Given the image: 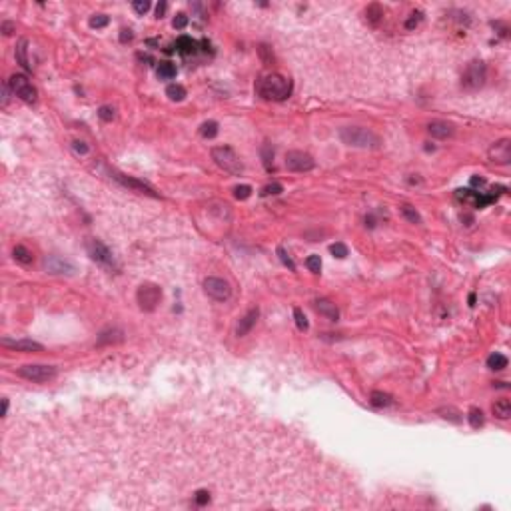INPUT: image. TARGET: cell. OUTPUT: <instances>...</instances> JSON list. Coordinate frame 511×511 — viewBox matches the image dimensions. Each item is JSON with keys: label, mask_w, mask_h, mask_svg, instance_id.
Returning <instances> with one entry per match:
<instances>
[{"label": "cell", "mask_w": 511, "mask_h": 511, "mask_svg": "<svg viewBox=\"0 0 511 511\" xmlns=\"http://www.w3.org/2000/svg\"><path fill=\"white\" fill-rule=\"evenodd\" d=\"M204 292L216 302H226L232 295V288L222 278H206L204 280Z\"/></svg>", "instance_id": "30bf717a"}, {"label": "cell", "mask_w": 511, "mask_h": 511, "mask_svg": "<svg viewBox=\"0 0 511 511\" xmlns=\"http://www.w3.org/2000/svg\"><path fill=\"white\" fill-rule=\"evenodd\" d=\"M284 192V186L278 184V182H274V184H268L262 188V196H278Z\"/></svg>", "instance_id": "836d02e7"}, {"label": "cell", "mask_w": 511, "mask_h": 511, "mask_svg": "<svg viewBox=\"0 0 511 511\" xmlns=\"http://www.w3.org/2000/svg\"><path fill=\"white\" fill-rule=\"evenodd\" d=\"M278 254H280V260L284 262V266H288V268H290L292 272H295V264L292 262V258H290V256H288V252H286L284 248H278Z\"/></svg>", "instance_id": "ee69618b"}, {"label": "cell", "mask_w": 511, "mask_h": 511, "mask_svg": "<svg viewBox=\"0 0 511 511\" xmlns=\"http://www.w3.org/2000/svg\"><path fill=\"white\" fill-rule=\"evenodd\" d=\"M186 24H188V16H186L184 12H178V14L174 16V20H172V26L178 28V30H182V28H186Z\"/></svg>", "instance_id": "60d3db41"}, {"label": "cell", "mask_w": 511, "mask_h": 511, "mask_svg": "<svg viewBox=\"0 0 511 511\" xmlns=\"http://www.w3.org/2000/svg\"><path fill=\"white\" fill-rule=\"evenodd\" d=\"M176 50L182 52V54H194V52H198V42L190 36H180L176 40Z\"/></svg>", "instance_id": "d6986e66"}, {"label": "cell", "mask_w": 511, "mask_h": 511, "mask_svg": "<svg viewBox=\"0 0 511 511\" xmlns=\"http://www.w3.org/2000/svg\"><path fill=\"white\" fill-rule=\"evenodd\" d=\"M132 38H134V32H132L130 28H122V30H120V42H122V44H126V42H132Z\"/></svg>", "instance_id": "f6af8a7d"}, {"label": "cell", "mask_w": 511, "mask_h": 511, "mask_svg": "<svg viewBox=\"0 0 511 511\" xmlns=\"http://www.w3.org/2000/svg\"><path fill=\"white\" fill-rule=\"evenodd\" d=\"M8 86H10V90H12V94H14L16 98H20V100L26 102V104H34L36 98H38L36 88L32 86V82H30L28 76H24V74H12V76L8 78Z\"/></svg>", "instance_id": "5b68a950"}, {"label": "cell", "mask_w": 511, "mask_h": 511, "mask_svg": "<svg viewBox=\"0 0 511 511\" xmlns=\"http://www.w3.org/2000/svg\"><path fill=\"white\" fill-rule=\"evenodd\" d=\"M250 196H252V186L242 184V186L234 188V198H236V200H248Z\"/></svg>", "instance_id": "1f68e13d"}, {"label": "cell", "mask_w": 511, "mask_h": 511, "mask_svg": "<svg viewBox=\"0 0 511 511\" xmlns=\"http://www.w3.org/2000/svg\"><path fill=\"white\" fill-rule=\"evenodd\" d=\"M44 268L48 270V274H74V266L66 260L58 258V256H50V258L44 260Z\"/></svg>", "instance_id": "2e32d148"}, {"label": "cell", "mask_w": 511, "mask_h": 511, "mask_svg": "<svg viewBox=\"0 0 511 511\" xmlns=\"http://www.w3.org/2000/svg\"><path fill=\"white\" fill-rule=\"evenodd\" d=\"M467 421H470V425H472L473 430H479L481 425H483V421H485L483 412H481L479 408H472L470 413H467Z\"/></svg>", "instance_id": "83f0119b"}, {"label": "cell", "mask_w": 511, "mask_h": 511, "mask_svg": "<svg viewBox=\"0 0 511 511\" xmlns=\"http://www.w3.org/2000/svg\"><path fill=\"white\" fill-rule=\"evenodd\" d=\"M110 176L118 182V184H122L124 188H130V190H136V192H140V194H146V196H152V198H158V194L156 192L148 186V184H144V182H140V180H136V178H130V176H126V174H120V172H116V170H110Z\"/></svg>", "instance_id": "8fae6325"}, {"label": "cell", "mask_w": 511, "mask_h": 511, "mask_svg": "<svg viewBox=\"0 0 511 511\" xmlns=\"http://www.w3.org/2000/svg\"><path fill=\"white\" fill-rule=\"evenodd\" d=\"M262 156H264V164H266V168L270 170V168H272V158H274V150H272V146H270V144H266V146L262 148Z\"/></svg>", "instance_id": "b9f144b4"}, {"label": "cell", "mask_w": 511, "mask_h": 511, "mask_svg": "<svg viewBox=\"0 0 511 511\" xmlns=\"http://www.w3.org/2000/svg\"><path fill=\"white\" fill-rule=\"evenodd\" d=\"M12 258H14L18 264L28 266V264L34 262V254H32L26 246H14V250H12Z\"/></svg>", "instance_id": "ffe728a7"}, {"label": "cell", "mask_w": 511, "mask_h": 511, "mask_svg": "<svg viewBox=\"0 0 511 511\" xmlns=\"http://www.w3.org/2000/svg\"><path fill=\"white\" fill-rule=\"evenodd\" d=\"M28 46V40L26 38H20L18 40V44H16V60H18V64L22 68H26V70H30L32 66H30V62H28V56H26V48Z\"/></svg>", "instance_id": "44dd1931"}, {"label": "cell", "mask_w": 511, "mask_h": 511, "mask_svg": "<svg viewBox=\"0 0 511 511\" xmlns=\"http://www.w3.org/2000/svg\"><path fill=\"white\" fill-rule=\"evenodd\" d=\"M470 306H475V294H470Z\"/></svg>", "instance_id": "816d5d0a"}, {"label": "cell", "mask_w": 511, "mask_h": 511, "mask_svg": "<svg viewBox=\"0 0 511 511\" xmlns=\"http://www.w3.org/2000/svg\"><path fill=\"white\" fill-rule=\"evenodd\" d=\"M421 20H423V12H421V10H415V12H412V14H410V18L406 20V28H408V30H413V28H415V26L421 22Z\"/></svg>", "instance_id": "e575fe53"}, {"label": "cell", "mask_w": 511, "mask_h": 511, "mask_svg": "<svg viewBox=\"0 0 511 511\" xmlns=\"http://www.w3.org/2000/svg\"><path fill=\"white\" fill-rule=\"evenodd\" d=\"M392 395L390 393H383V392H372L370 393V403L373 408H388L392 406Z\"/></svg>", "instance_id": "7402d4cb"}, {"label": "cell", "mask_w": 511, "mask_h": 511, "mask_svg": "<svg viewBox=\"0 0 511 511\" xmlns=\"http://www.w3.org/2000/svg\"><path fill=\"white\" fill-rule=\"evenodd\" d=\"M258 94L270 102H284L292 94V80L278 72L266 74L258 82Z\"/></svg>", "instance_id": "6da1fadb"}, {"label": "cell", "mask_w": 511, "mask_h": 511, "mask_svg": "<svg viewBox=\"0 0 511 511\" xmlns=\"http://www.w3.org/2000/svg\"><path fill=\"white\" fill-rule=\"evenodd\" d=\"M12 30H14V24H12V22H4V24H2V32H4V34H12Z\"/></svg>", "instance_id": "c3c4849f"}, {"label": "cell", "mask_w": 511, "mask_h": 511, "mask_svg": "<svg viewBox=\"0 0 511 511\" xmlns=\"http://www.w3.org/2000/svg\"><path fill=\"white\" fill-rule=\"evenodd\" d=\"M6 413H8V399L4 397V399H2V417H4Z\"/></svg>", "instance_id": "f907efd6"}, {"label": "cell", "mask_w": 511, "mask_h": 511, "mask_svg": "<svg viewBox=\"0 0 511 511\" xmlns=\"http://www.w3.org/2000/svg\"><path fill=\"white\" fill-rule=\"evenodd\" d=\"M200 134H202V138H206V140L216 138V136H218V122H214V120L204 122V124L200 126Z\"/></svg>", "instance_id": "4316f807"}, {"label": "cell", "mask_w": 511, "mask_h": 511, "mask_svg": "<svg viewBox=\"0 0 511 511\" xmlns=\"http://www.w3.org/2000/svg\"><path fill=\"white\" fill-rule=\"evenodd\" d=\"M86 252H88V256H90V258H92L96 264H100V266H104V268H116L112 252L106 248L100 240L90 238V240L86 242Z\"/></svg>", "instance_id": "ba28073f"}, {"label": "cell", "mask_w": 511, "mask_h": 511, "mask_svg": "<svg viewBox=\"0 0 511 511\" xmlns=\"http://www.w3.org/2000/svg\"><path fill=\"white\" fill-rule=\"evenodd\" d=\"M489 160L493 164H499V166H507L511 162V140L501 138L499 142H495L491 148H489Z\"/></svg>", "instance_id": "7c38bea8"}, {"label": "cell", "mask_w": 511, "mask_h": 511, "mask_svg": "<svg viewBox=\"0 0 511 511\" xmlns=\"http://www.w3.org/2000/svg\"><path fill=\"white\" fill-rule=\"evenodd\" d=\"M315 166V160L302 150H290L286 154V168L292 172H310Z\"/></svg>", "instance_id": "9c48e42d"}, {"label": "cell", "mask_w": 511, "mask_h": 511, "mask_svg": "<svg viewBox=\"0 0 511 511\" xmlns=\"http://www.w3.org/2000/svg\"><path fill=\"white\" fill-rule=\"evenodd\" d=\"M72 150L78 154V156H86L90 152V146L86 142H82V140H74L72 142Z\"/></svg>", "instance_id": "f35d334b"}, {"label": "cell", "mask_w": 511, "mask_h": 511, "mask_svg": "<svg viewBox=\"0 0 511 511\" xmlns=\"http://www.w3.org/2000/svg\"><path fill=\"white\" fill-rule=\"evenodd\" d=\"M136 300L144 312H154L162 300V288L156 284H142L136 292Z\"/></svg>", "instance_id": "52a82bcc"}, {"label": "cell", "mask_w": 511, "mask_h": 511, "mask_svg": "<svg viewBox=\"0 0 511 511\" xmlns=\"http://www.w3.org/2000/svg\"><path fill=\"white\" fill-rule=\"evenodd\" d=\"M428 132H430L433 138H437V140H447V138H452V136L455 134V128H453V124H450V122L433 120V122L428 124Z\"/></svg>", "instance_id": "5bb4252c"}, {"label": "cell", "mask_w": 511, "mask_h": 511, "mask_svg": "<svg viewBox=\"0 0 511 511\" xmlns=\"http://www.w3.org/2000/svg\"><path fill=\"white\" fill-rule=\"evenodd\" d=\"M339 138L346 146H352V148H364V150H375L379 148L383 142L381 138L370 130V128H364V126H346L339 130Z\"/></svg>", "instance_id": "7a4b0ae2"}, {"label": "cell", "mask_w": 511, "mask_h": 511, "mask_svg": "<svg viewBox=\"0 0 511 511\" xmlns=\"http://www.w3.org/2000/svg\"><path fill=\"white\" fill-rule=\"evenodd\" d=\"M212 160H214L224 172L228 174H234L238 176L244 172V164L240 160V156L232 150L228 146H218V148H212Z\"/></svg>", "instance_id": "277c9868"}, {"label": "cell", "mask_w": 511, "mask_h": 511, "mask_svg": "<svg viewBox=\"0 0 511 511\" xmlns=\"http://www.w3.org/2000/svg\"><path fill=\"white\" fill-rule=\"evenodd\" d=\"M132 8L138 14H146L148 10H150V2H148V0H136V2H132Z\"/></svg>", "instance_id": "7bdbcfd3"}, {"label": "cell", "mask_w": 511, "mask_h": 511, "mask_svg": "<svg viewBox=\"0 0 511 511\" xmlns=\"http://www.w3.org/2000/svg\"><path fill=\"white\" fill-rule=\"evenodd\" d=\"M401 214H403V218H406L408 222H412V224H421V216H419V212H417L413 206H410V204L401 206Z\"/></svg>", "instance_id": "f546056e"}, {"label": "cell", "mask_w": 511, "mask_h": 511, "mask_svg": "<svg viewBox=\"0 0 511 511\" xmlns=\"http://www.w3.org/2000/svg\"><path fill=\"white\" fill-rule=\"evenodd\" d=\"M330 252L335 256V258H339V260H344L346 256H348V246L346 244H342V242H335L332 248H330Z\"/></svg>", "instance_id": "8d00e7d4"}, {"label": "cell", "mask_w": 511, "mask_h": 511, "mask_svg": "<svg viewBox=\"0 0 511 511\" xmlns=\"http://www.w3.org/2000/svg\"><path fill=\"white\" fill-rule=\"evenodd\" d=\"M16 373L20 377H24L34 383H44L56 377V368L54 366H44V364H26L22 368H18Z\"/></svg>", "instance_id": "8992f818"}, {"label": "cell", "mask_w": 511, "mask_h": 511, "mask_svg": "<svg viewBox=\"0 0 511 511\" xmlns=\"http://www.w3.org/2000/svg\"><path fill=\"white\" fill-rule=\"evenodd\" d=\"M194 501H196V505H208V501H210V491L208 489H198L196 491V495H194Z\"/></svg>", "instance_id": "ab89813d"}, {"label": "cell", "mask_w": 511, "mask_h": 511, "mask_svg": "<svg viewBox=\"0 0 511 511\" xmlns=\"http://www.w3.org/2000/svg\"><path fill=\"white\" fill-rule=\"evenodd\" d=\"M294 317H295V326L300 328L302 332H306V330L310 328V324H308V317H306V314H304L300 308H294Z\"/></svg>", "instance_id": "4dcf8cb0"}, {"label": "cell", "mask_w": 511, "mask_h": 511, "mask_svg": "<svg viewBox=\"0 0 511 511\" xmlns=\"http://www.w3.org/2000/svg\"><path fill=\"white\" fill-rule=\"evenodd\" d=\"M108 22H110V18L106 14H94L90 18V26L92 28H104V26H108Z\"/></svg>", "instance_id": "d590c367"}, {"label": "cell", "mask_w": 511, "mask_h": 511, "mask_svg": "<svg viewBox=\"0 0 511 511\" xmlns=\"http://www.w3.org/2000/svg\"><path fill=\"white\" fill-rule=\"evenodd\" d=\"M116 342H122V332H120V330H106V332H102L100 337H98V346L116 344Z\"/></svg>", "instance_id": "d4e9b609"}, {"label": "cell", "mask_w": 511, "mask_h": 511, "mask_svg": "<svg viewBox=\"0 0 511 511\" xmlns=\"http://www.w3.org/2000/svg\"><path fill=\"white\" fill-rule=\"evenodd\" d=\"M366 18H368V22L372 26H377L381 20H383V8L379 4H370L366 8Z\"/></svg>", "instance_id": "603a6c76"}, {"label": "cell", "mask_w": 511, "mask_h": 511, "mask_svg": "<svg viewBox=\"0 0 511 511\" xmlns=\"http://www.w3.org/2000/svg\"><path fill=\"white\" fill-rule=\"evenodd\" d=\"M166 8H168V4H166V2H160V4L156 6V16H158V18H162V16H164V12H166Z\"/></svg>", "instance_id": "7dc6e473"}, {"label": "cell", "mask_w": 511, "mask_h": 511, "mask_svg": "<svg viewBox=\"0 0 511 511\" xmlns=\"http://www.w3.org/2000/svg\"><path fill=\"white\" fill-rule=\"evenodd\" d=\"M314 308L322 314V315H326L328 319H332V322H337L339 319V310H337V306L334 304V302H330V300H317L315 304H314Z\"/></svg>", "instance_id": "e0dca14e"}, {"label": "cell", "mask_w": 511, "mask_h": 511, "mask_svg": "<svg viewBox=\"0 0 511 511\" xmlns=\"http://www.w3.org/2000/svg\"><path fill=\"white\" fill-rule=\"evenodd\" d=\"M166 96L172 102H182L186 98V88L182 86V84H170V86L166 88Z\"/></svg>", "instance_id": "484cf974"}, {"label": "cell", "mask_w": 511, "mask_h": 511, "mask_svg": "<svg viewBox=\"0 0 511 511\" xmlns=\"http://www.w3.org/2000/svg\"><path fill=\"white\" fill-rule=\"evenodd\" d=\"M10 92H12V90H10V86H8V82H6V84H4V86H2V108H4V106L8 104V98H10Z\"/></svg>", "instance_id": "bcb514c9"}, {"label": "cell", "mask_w": 511, "mask_h": 511, "mask_svg": "<svg viewBox=\"0 0 511 511\" xmlns=\"http://www.w3.org/2000/svg\"><path fill=\"white\" fill-rule=\"evenodd\" d=\"M306 266H308V270L310 272H314V274H319V270H322V260H319V256H310V258L306 260Z\"/></svg>", "instance_id": "74e56055"}, {"label": "cell", "mask_w": 511, "mask_h": 511, "mask_svg": "<svg viewBox=\"0 0 511 511\" xmlns=\"http://www.w3.org/2000/svg\"><path fill=\"white\" fill-rule=\"evenodd\" d=\"M158 76L162 80H172L176 76V66L172 62H160V66H158Z\"/></svg>", "instance_id": "f1b7e54d"}, {"label": "cell", "mask_w": 511, "mask_h": 511, "mask_svg": "<svg viewBox=\"0 0 511 511\" xmlns=\"http://www.w3.org/2000/svg\"><path fill=\"white\" fill-rule=\"evenodd\" d=\"M98 116H100V120H104V122H112V120L116 118V110L112 108V106H100V108H98Z\"/></svg>", "instance_id": "d6a6232c"}, {"label": "cell", "mask_w": 511, "mask_h": 511, "mask_svg": "<svg viewBox=\"0 0 511 511\" xmlns=\"http://www.w3.org/2000/svg\"><path fill=\"white\" fill-rule=\"evenodd\" d=\"M258 317H260V310L258 308H252V310H248L246 312V315L240 319L238 322V326H236V335L238 337H244L254 326H256V322H258Z\"/></svg>", "instance_id": "9a60e30c"}, {"label": "cell", "mask_w": 511, "mask_h": 511, "mask_svg": "<svg viewBox=\"0 0 511 511\" xmlns=\"http://www.w3.org/2000/svg\"><path fill=\"white\" fill-rule=\"evenodd\" d=\"M2 346L4 348H10V350H16V352H24V354H34V352H42L44 346L38 344V342H32V339H2Z\"/></svg>", "instance_id": "4fadbf2b"}, {"label": "cell", "mask_w": 511, "mask_h": 511, "mask_svg": "<svg viewBox=\"0 0 511 511\" xmlns=\"http://www.w3.org/2000/svg\"><path fill=\"white\" fill-rule=\"evenodd\" d=\"M487 80V66L481 60H473L465 66L463 74H461V88L467 92H475L479 88H483V84Z\"/></svg>", "instance_id": "3957f363"}, {"label": "cell", "mask_w": 511, "mask_h": 511, "mask_svg": "<svg viewBox=\"0 0 511 511\" xmlns=\"http://www.w3.org/2000/svg\"><path fill=\"white\" fill-rule=\"evenodd\" d=\"M491 412H493V415L497 419H509V415H511V401L505 399V397L497 399L491 406Z\"/></svg>", "instance_id": "ac0fdd59"}, {"label": "cell", "mask_w": 511, "mask_h": 511, "mask_svg": "<svg viewBox=\"0 0 511 511\" xmlns=\"http://www.w3.org/2000/svg\"><path fill=\"white\" fill-rule=\"evenodd\" d=\"M487 368L489 370H495V372H501V370H505L507 368V357L503 355V354H491L487 357Z\"/></svg>", "instance_id": "cb8c5ba5"}, {"label": "cell", "mask_w": 511, "mask_h": 511, "mask_svg": "<svg viewBox=\"0 0 511 511\" xmlns=\"http://www.w3.org/2000/svg\"><path fill=\"white\" fill-rule=\"evenodd\" d=\"M472 186H475V188L479 186V188H481V186H485V180H483V178H477V176H473V178H472Z\"/></svg>", "instance_id": "681fc988"}]
</instances>
